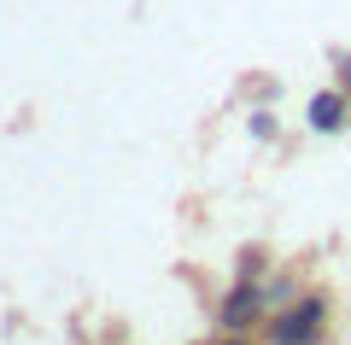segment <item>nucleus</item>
<instances>
[{
  "mask_svg": "<svg viewBox=\"0 0 351 345\" xmlns=\"http://www.w3.org/2000/svg\"><path fill=\"white\" fill-rule=\"evenodd\" d=\"M339 88H346V94H351V53H346V59H339Z\"/></svg>",
  "mask_w": 351,
  "mask_h": 345,
  "instance_id": "obj_5",
  "label": "nucleus"
},
{
  "mask_svg": "<svg viewBox=\"0 0 351 345\" xmlns=\"http://www.w3.org/2000/svg\"><path fill=\"white\" fill-rule=\"evenodd\" d=\"M217 322H223V333H246L252 322H269L263 281H246V275H240V281L228 287V298H223V310H217Z\"/></svg>",
  "mask_w": 351,
  "mask_h": 345,
  "instance_id": "obj_2",
  "label": "nucleus"
},
{
  "mask_svg": "<svg viewBox=\"0 0 351 345\" xmlns=\"http://www.w3.org/2000/svg\"><path fill=\"white\" fill-rule=\"evenodd\" d=\"M252 135L269 141V135H276V117H269V111H258V117H252Z\"/></svg>",
  "mask_w": 351,
  "mask_h": 345,
  "instance_id": "obj_4",
  "label": "nucleus"
},
{
  "mask_svg": "<svg viewBox=\"0 0 351 345\" xmlns=\"http://www.w3.org/2000/svg\"><path fill=\"white\" fill-rule=\"evenodd\" d=\"M304 117H311L316 135H339V129L351 123V94H346V88H322V94L311 99V111H304Z\"/></svg>",
  "mask_w": 351,
  "mask_h": 345,
  "instance_id": "obj_3",
  "label": "nucleus"
},
{
  "mask_svg": "<svg viewBox=\"0 0 351 345\" xmlns=\"http://www.w3.org/2000/svg\"><path fill=\"white\" fill-rule=\"evenodd\" d=\"M322 333H328V298L322 293H299L293 305H281L263 322L269 345H322Z\"/></svg>",
  "mask_w": 351,
  "mask_h": 345,
  "instance_id": "obj_1",
  "label": "nucleus"
},
{
  "mask_svg": "<svg viewBox=\"0 0 351 345\" xmlns=\"http://www.w3.org/2000/svg\"><path fill=\"white\" fill-rule=\"evenodd\" d=\"M223 345H246V333H228V340H223Z\"/></svg>",
  "mask_w": 351,
  "mask_h": 345,
  "instance_id": "obj_6",
  "label": "nucleus"
}]
</instances>
